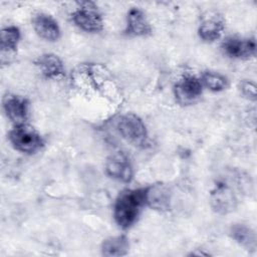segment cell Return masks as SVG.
I'll return each instance as SVG.
<instances>
[{
  "label": "cell",
  "instance_id": "cell-9",
  "mask_svg": "<svg viewBox=\"0 0 257 257\" xmlns=\"http://www.w3.org/2000/svg\"><path fill=\"white\" fill-rule=\"evenodd\" d=\"M224 53L234 59H249L255 55L256 42L254 38L227 37L222 43Z\"/></svg>",
  "mask_w": 257,
  "mask_h": 257
},
{
  "label": "cell",
  "instance_id": "cell-18",
  "mask_svg": "<svg viewBox=\"0 0 257 257\" xmlns=\"http://www.w3.org/2000/svg\"><path fill=\"white\" fill-rule=\"evenodd\" d=\"M200 79L203 86L215 92L225 89L228 84L227 78L223 74L215 71H205Z\"/></svg>",
  "mask_w": 257,
  "mask_h": 257
},
{
  "label": "cell",
  "instance_id": "cell-7",
  "mask_svg": "<svg viewBox=\"0 0 257 257\" xmlns=\"http://www.w3.org/2000/svg\"><path fill=\"white\" fill-rule=\"evenodd\" d=\"M105 173L113 180L128 183L134 177V168L127 156L118 152L107 158L105 163Z\"/></svg>",
  "mask_w": 257,
  "mask_h": 257
},
{
  "label": "cell",
  "instance_id": "cell-1",
  "mask_svg": "<svg viewBox=\"0 0 257 257\" xmlns=\"http://www.w3.org/2000/svg\"><path fill=\"white\" fill-rule=\"evenodd\" d=\"M146 205V188L121 192L113 206V217L122 229L131 228L138 220L142 208Z\"/></svg>",
  "mask_w": 257,
  "mask_h": 257
},
{
  "label": "cell",
  "instance_id": "cell-17",
  "mask_svg": "<svg viewBox=\"0 0 257 257\" xmlns=\"http://www.w3.org/2000/svg\"><path fill=\"white\" fill-rule=\"evenodd\" d=\"M20 39V30L16 26L2 28L0 35V47L2 52H14Z\"/></svg>",
  "mask_w": 257,
  "mask_h": 257
},
{
  "label": "cell",
  "instance_id": "cell-19",
  "mask_svg": "<svg viewBox=\"0 0 257 257\" xmlns=\"http://www.w3.org/2000/svg\"><path fill=\"white\" fill-rule=\"evenodd\" d=\"M240 90L242 94L250 100H256V85L250 80H243L240 83Z\"/></svg>",
  "mask_w": 257,
  "mask_h": 257
},
{
  "label": "cell",
  "instance_id": "cell-14",
  "mask_svg": "<svg viewBox=\"0 0 257 257\" xmlns=\"http://www.w3.org/2000/svg\"><path fill=\"white\" fill-rule=\"evenodd\" d=\"M36 66L41 74L49 79H57L64 75V65L61 59L53 53L42 54L36 60Z\"/></svg>",
  "mask_w": 257,
  "mask_h": 257
},
{
  "label": "cell",
  "instance_id": "cell-13",
  "mask_svg": "<svg viewBox=\"0 0 257 257\" xmlns=\"http://www.w3.org/2000/svg\"><path fill=\"white\" fill-rule=\"evenodd\" d=\"M152 32V27L146 14L139 8H132L127 12L125 33L131 36H146Z\"/></svg>",
  "mask_w": 257,
  "mask_h": 257
},
{
  "label": "cell",
  "instance_id": "cell-16",
  "mask_svg": "<svg viewBox=\"0 0 257 257\" xmlns=\"http://www.w3.org/2000/svg\"><path fill=\"white\" fill-rule=\"evenodd\" d=\"M130 251V242L124 235L105 239L101 244V254L104 256H123Z\"/></svg>",
  "mask_w": 257,
  "mask_h": 257
},
{
  "label": "cell",
  "instance_id": "cell-15",
  "mask_svg": "<svg viewBox=\"0 0 257 257\" xmlns=\"http://www.w3.org/2000/svg\"><path fill=\"white\" fill-rule=\"evenodd\" d=\"M230 236L239 245L243 246L249 251L256 249V235L255 232L244 224H234L230 228Z\"/></svg>",
  "mask_w": 257,
  "mask_h": 257
},
{
  "label": "cell",
  "instance_id": "cell-12",
  "mask_svg": "<svg viewBox=\"0 0 257 257\" xmlns=\"http://www.w3.org/2000/svg\"><path fill=\"white\" fill-rule=\"evenodd\" d=\"M35 32L43 39L53 42L60 37V29L57 22L48 14L39 13L32 19Z\"/></svg>",
  "mask_w": 257,
  "mask_h": 257
},
{
  "label": "cell",
  "instance_id": "cell-5",
  "mask_svg": "<svg viewBox=\"0 0 257 257\" xmlns=\"http://www.w3.org/2000/svg\"><path fill=\"white\" fill-rule=\"evenodd\" d=\"M210 205L213 211L220 215L233 212L238 205V199L231 185L224 181L218 182L211 191Z\"/></svg>",
  "mask_w": 257,
  "mask_h": 257
},
{
  "label": "cell",
  "instance_id": "cell-11",
  "mask_svg": "<svg viewBox=\"0 0 257 257\" xmlns=\"http://www.w3.org/2000/svg\"><path fill=\"white\" fill-rule=\"evenodd\" d=\"M146 204L157 211H168L171 208V192L163 184H155L146 188Z\"/></svg>",
  "mask_w": 257,
  "mask_h": 257
},
{
  "label": "cell",
  "instance_id": "cell-10",
  "mask_svg": "<svg viewBox=\"0 0 257 257\" xmlns=\"http://www.w3.org/2000/svg\"><path fill=\"white\" fill-rule=\"evenodd\" d=\"M3 108L7 117L16 124H23L28 119L29 101L19 95L6 96L3 101Z\"/></svg>",
  "mask_w": 257,
  "mask_h": 257
},
{
  "label": "cell",
  "instance_id": "cell-3",
  "mask_svg": "<svg viewBox=\"0 0 257 257\" xmlns=\"http://www.w3.org/2000/svg\"><path fill=\"white\" fill-rule=\"evenodd\" d=\"M73 23L85 32L96 33L103 29V19L95 3L82 1L77 3V7L71 13Z\"/></svg>",
  "mask_w": 257,
  "mask_h": 257
},
{
  "label": "cell",
  "instance_id": "cell-2",
  "mask_svg": "<svg viewBox=\"0 0 257 257\" xmlns=\"http://www.w3.org/2000/svg\"><path fill=\"white\" fill-rule=\"evenodd\" d=\"M8 138L12 147L23 154H35L44 145L40 134L26 123L16 124L10 131Z\"/></svg>",
  "mask_w": 257,
  "mask_h": 257
},
{
  "label": "cell",
  "instance_id": "cell-4",
  "mask_svg": "<svg viewBox=\"0 0 257 257\" xmlns=\"http://www.w3.org/2000/svg\"><path fill=\"white\" fill-rule=\"evenodd\" d=\"M116 127L120 136L135 146H143L147 143L148 132L144 121L135 113H125L121 115Z\"/></svg>",
  "mask_w": 257,
  "mask_h": 257
},
{
  "label": "cell",
  "instance_id": "cell-8",
  "mask_svg": "<svg viewBox=\"0 0 257 257\" xmlns=\"http://www.w3.org/2000/svg\"><path fill=\"white\" fill-rule=\"evenodd\" d=\"M224 29V17L217 11H208L201 18L198 34L203 41L214 42L221 37Z\"/></svg>",
  "mask_w": 257,
  "mask_h": 257
},
{
  "label": "cell",
  "instance_id": "cell-6",
  "mask_svg": "<svg viewBox=\"0 0 257 257\" xmlns=\"http://www.w3.org/2000/svg\"><path fill=\"white\" fill-rule=\"evenodd\" d=\"M173 91L178 103L190 105L195 103L202 95L203 84L201 79L195 75H185L176 82Z\"/></svg>",
  "mask_w": 257,
  "mask_h": 257
}]
</instances>
